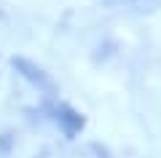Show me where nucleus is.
Returning a JSON list of instances; mask_svg holds the SVG:
<instances>
[{
	"label": "nucleus",
	"instance_id": "obj_3",
	"mask_svg": "<svg viewBox=\"0 0 161 158\" xmlns=\"http://www.w3.org/2000/svg\"><path fill=\"white\" fill-rule=\"evenodd\" d=\"M115 3L132 8V11H140V14H150L161 6V0H115Z\"/></svg>",
	"mask_w": 161,
	"mask_h": 158
},
{
	"label": "nucleus",
	"instance_id": "obj_1",
	"mask_svg": "<svg viewBox=\"0 0 161 158\" xmlns=\"http://www.w3.org/2000/svg\"><path fill=\"white\" fill-rule=\"evenodd\" d=\"M14 67H16V70H19V75H22V78H27L38 91H46V94H54V91H57L54 80L48 78V75L43 73V70H40L35 62H30V59L19 57V59H14Z\"/></svg>",
	"mask_w": 161,
	"mask_h": 158
},
{
	"label": "nucleus",
	"instance_id": "obj_2",
	"mask_svg": "<svg viewBox=\"0 0 161 158\" xmlns=\"http://www.w3.org/2000/svg\"><path fill=\"white\" fill-rule=\"evenodd\" d=\"M54 115H57V123L64 129V134H75V131L83 129V118H80L75 110H70L67 105H59V107L54 110Z\"/></svg>",
	"mask_w": 161,
	"mask_h": 158
}]
</instances>
